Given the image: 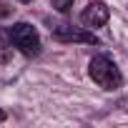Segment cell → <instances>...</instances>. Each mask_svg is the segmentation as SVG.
<instances>
[{
	"label": "cell",
	"instance_id": "cell-1",
	"mask_svg": "<svg viewBox=\"0 0 128 128\" xmlns=\"http://www.w3.org/2000/svg\"><path fill=\"white\" fill-rule=\"evenodd\" d=\"M88 76L96 86H100L103 90H118L123 88V73L116 66V60L106 53H98L88 60Z\"/></svg>",
	"mask_w": 128,
	"mask_h": 128
},
{
	"label": "cell",
	"instance_id": "cell-2",
	"mask_svg": "<svg viewBox=\"0 0 128 128\" xmlns=\"http://www.w3.org/2000/svg\"><path fill=\"white\" fill-rule=\"evenodd\" d=\"M8 33H10L13 45H15L25 58H38V55H40L43 43H40V33H38L35 25H30V23H13V25L8 28Z\"/></svg>",
	"mask_w": 128,
	"mask_h": 128
},
{
	"label": "cell",
	"instance_id": "cell-3",
	"mask_svg": "<svg viewBox=\"0 0 128 128\" xmlns=\"http://www.w3.org/2000/svg\"><path fill=\"white\" fill-rule=\"evenodd\" d=\"M50 35L53 40L58 43H86V45H100L98 35L90 30V28H76V25H68V23H58L50 28Z\"/></svg>",
	"mask_w": 128,
	"mask_h": 128
},
{
	"label": "cell",
	"instance_id": "cell-4",
	"mask_svg": "<svg viewBox=\"0 0 128 128\" xmlns=\"http://www.w3.org/2000/svg\"><path fill=\"white\" fill-rule=\"evenodd\" d=\"M110 20V8L103 3V0H90V3L83 8V13H80V23L86 25V28H103L106 23Z\"/></svg>",
	"mask_w": 128,
	"mask_h": 128
},
{
	"label": "cell",
	"instance_id": "cell-5",
	"mask_svg": "<svg viewBox=\"0 0 128 128\" xmlns=\"http://www.w3.org/2000/svg\"><path fill=\"white\" fill-rule=\"evenodd\" d=\"M13 40H10V33L0 28V66H8L10 58H13Z\"/></svg>",
	"mask_w": 128,
	"mask_h": 128
},
{
	"label": "cell",
	"instance_id": "cell-6",
	"mask_svg": "<svg viewBox=\"0 0 128 128\" xmlns=\"http://www.w3.org/2000/svg\"><path fill=\"white\" fill-rule=\"evenodd\" d=\"M73 3H76V0H50V5H53L58 13H63V15H68V13H70Z\"/></svg>",
	"mask_w": 128,
	"mask_h": 128
},
{
	"label": "cell",
	"instance_id": "cell-7",
	"mask_svg": "<svg viewBox=\"0 0 128 128\" xmlns=\"http://www.w3.org/2000/svg\"><path fill=\"white\" fill-rule=\"evenodd\" d=\"M5 120H8V113H5L3 108H0V123H5Z\"/></svg>",
	"mask_w": 128,
	"mask_h": 128
},
{
	"label": "cell",
	"instance_id": "cell-8",
	"mask_svg": "<svg viewBox=\"0 0 128 128\" xmlns=\"http://www.w3.org/2000/svg\"><path fill=\"white\" fill-rule=\"evenodd\" d=\"M18 3H33V0H18Z\"/></svg>",
	"mask_w": 128,
	"mask_h": 128
}]
</instances>
